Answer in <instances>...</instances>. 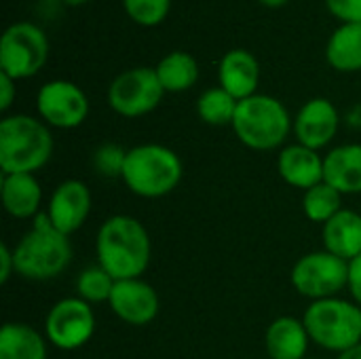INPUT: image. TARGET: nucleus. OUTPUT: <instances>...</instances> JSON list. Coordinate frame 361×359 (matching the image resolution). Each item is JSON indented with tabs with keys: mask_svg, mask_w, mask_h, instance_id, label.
<instances>
[{
	"mask_svg": "<svg viewBox=\"0 0 361 359\" xmlns=\"http://www.w3.org/2000/svg\"><path fill=\"white\" fill-rule=\"evenodd\" d=\"M99 267L116 281L140 279L150 264V235L133 216L108 218L95 241Z\"/></svg>",
	"mask_w": 361,
	"mask_h": 359,
	"instance_id": "f257e3e1",
	"label": "nucleus"
},
{
	"mask_svg": "<svg viewBox=\"0 0 361 359\" xmlns=\"http://www.w3.org/2000/svg\"><path fill=\"white\" fill-rule=\"evenodd\" d=\"M53 154V135L44 121L30 114H13L0 121V169L2 176L34 174Z\"/></svg>",
	"mask_w": 361,
	"mask_h": 359,
	"instance_id": "f03ea898",
	"label": "nucleus"
},
{
	"mask_svg": "<svg viewBox=\"0 0 361 359\" xmlns=\"http://www.w3.org/2000/svg\"><path fill=\"white\" fill-rule=\"evenodd\" d=\"M15 273L25 279L47 281L61 275L72 260V245L68 235L59 233L47 214L34 218L32 231H27L13 250Z\"/></svg>",
	"mask_w": 361,
	"mask_h": 359,
	"instance_id": "7ed1b4c3",
	"label": "nucleus"
},
{
	"mask_svg": "<svg viewBox=\"0 0 361 359\" xmlns=\"http://www.w3.org/2000/svg\"><path fill=\"white\" fill-rule=\"evenodd\" d=\"M180 157L161 144H140L127 150L123 182L131 193L146 199L169 195L182 180Z\"/></svg>",
	"mask_w": 361,
	"mask_h": 359,
	"instance_id": "20e7f679",
	"label": "nucleus"
},
{
	"mask_svg": "<svg viewBox=\"0 0 361 359\" xmlns=\"http://www.w3.org/2000/svg\"><path fill=\"white\" fill-rule=\"evenodd\" d=\"M231 127L247 148L273 150L286 142L294 125L288 108L277 97L256 93L237 104Z\"/></svg>",
	"mask_w": 361,
	"mask_h": 359,
	"instance_id": "39448f33",
	"label": "nucleus"
},
{
	"mask_svg": "<svg viewBox=\"0 0 361 359\" xmlns=\"http://www.w3.org/2000/svg\"><path fill=\"white\" fill-rule=\"evenodd\" d=\"M309 339L328 351H347L361 343V307L341 298L313 300L302 320Z\"/></svg>",
	"mask_w": 361,
	"mask_h": 359,
	"instance_id": "423d86ee",
	"label": "nucleus"
},
{
	"mask_svg": "<svg viewBox=\"0 0 361 359\" xmlns=\"http://www.w3.org/2000/svg\"><path fill=\"white\" fill-rule=\"evenodd\" d=\"M49 38L32 21L11 23L0 38V72L15 80L38 74L49 59Z\"/></svg>",
	"mask_w": 361,
	"mask_h": 359,
	"instance_id": "0eeeda50",
	"label": "nucleus"
},
{
	"mask_svg": "<svg viewBox=\"0 0 361 359\" xmlns=\"http://www.w3.org/2000/svg\"><path fill=\"white\" fill-rule=\"evenodd\" d=\"M165 95V89L154 68H131L121 72L108 87L110 108L125 116L137 118L152 112Z\"/></svg>",
	"mask_w": 361,
	"mask_h": 359,
	"instance_id": "6e6552de",
	"label": "nucleus"
},
{
	"mask_svg": "<svg viewBox=\"0 0 361 359\" xmlns=\"http://www.w3.org/2000/svg\"><path fill=\"white\" fill-rule=\"evenodd\" d=\"M292 284L311 300L336 298L341 290L349 288V262L330 252H311L294 264Z\"/></svg>",
	"mask_w": 361,
	"mask_h": 359,
	"instance_id": "1a4fd4ad",
	"label": "nucleus"
},
{
	"mask_svg": "<svg viewBox=\"0 0 361 359\" xmlns=\"http://www.w3.org/2000/svg\"><path fill=\"white\" fill-rule=\"evenodd\" d=\"M95 332V315L87 300L63 298L55 303L44 320V334L61 351L80 349Z\"/></svg>",
	"mask_w": 361,
	"mask_h": 359,
	"instance_id": "9d476101",
	"label": "nucleus"
},
{
	"mask_svg": "<svg viewBox=\"0 0 361 359\" xmlns=\"http://www.w3.org/2000/svg\"><path fill=\"white\" fill-rule=\"evenodd\" d=\"M36 110L49 127L74 129L85 123L89 114V99L78 85L55 78L38 89Z\"/></svg>",
	"mask_w": 361,
	"mask_h": 359,
	"instance_id": "9b49d317",
	"label": "nucleus"
},
{
	"mask_svg": "<svg viewBox=\"0 0 361 359\" xmlns=\"http://www.w3.org/2000/svg\"><path fill=\"white\" fill-rule=\"evenodd\" d=\"M338 125L341 114L336 106L326 97H313L298 110L294 118V133L298 144L311 150H319L336 138Z\"/></svg>",
	"mask_w": 361,
	"mask_h": 359,
	"instance_id": "f8f14e48",
	"label": "nucleus"
},
{
	"mask_svg": "<svg viewBox=\"0 0 361 359\" xmlns=\"http://www.w3.org/2000/svg\"><path fill=\"white\" fill-rule=\"evenodd\" d=\"M112 313L131 326H146L159 313V296L154 288L142 279H121L110 294Z\"/></svg>",
	"mask_w": 361,
	"mask_h": 359,
	"instance_id": "ddd939ff",
	"label": "nucleus"
},
{
	"mask_svg": "<svg viewBox=\"0 0 361 359\" xmlns=\"http://www.w3.org/2000/svg\"><path fill=\"white\" fill-rule=\"evenodd\" d=\"M89 212H91V193L87 184L80 180H66L53 190L47 216L59 233L72 235L85 224Z\"/></svg>",
	"mask_w": 361,
	"mask_h": 359,
	"instance_id": "4468645a",
	"label": "nucleus"
},
{
	"mask_svg": "<svg viewBox=\"0 0 361 359\" xmlns=\"http://www.w3.org/2000/svg\"><path fill=\"white\" fill-rule=\"evenodd\" d=\"M218 80L237 102L256 95L260 83V63L254 53L245 49H233L224 53L218 66Z\"/></svg>",
	"mask_w": 361,
	"mask_h": 359,
	"instance_id": "2eb2a0df",
	"label": "nucleus"
},
{
	"mask_svg": "<svg viewBox=\"0 0 361 359\" xmlns=\"http://www.w3.org/2000/svg\"><path fill=\"white\" fill-rule=\"evenodd\" d=\"M279 176L296 188H313L324 182V159L317 150H311L302 144L286 146L277 161Z\"/></svg>",
	"mask_w": 361,
	"mask_h": 359,
	"instance_id": "dca6fc26",
	"label": "nucleus"
},
{
	"mask_svg": "<svg viewBox=\"0 0 361 359\" xmlns=\"http://www.w3.org/2000/svg\"><path fill=\"white\" fill-rule=\"evenodd\" d=\"M324 182L341 195L361 193V144H343L326 154Z\"/></svg>",
	"mask_w": 361,
	"mask_h": 359,
	"instance_id": "f3484780",
	"label": "nucleus"
},
{
	"mask_svg": "<svg viewBox=\"0 0 361 359\" xmlns=\"http://www.w3.org/2000/svg\"><path fill=\"white\" fill-rule=\"evenodd\" d=\"M326 252L351 262L361 254V216L353 209H341L324 224Z\"/></svg>",
	"mask_w": 361,
	"mask_h": 359,
	"instance_id": "a211bd4d",
	"label": "nucleus"
},
{
	"mask_svg": "<svg viewBox=\"0 0 361 359\" xmlns=\"http://www.w3.org/2000/svg\"><path fill=\"white\" fill-rule=\"evenodd\" d=\"M42 190L34 174H11L2 176V205L13 218L25 220L38 216Z\"/></svg>",
	"mask_w": 361,
	"mask_h": 359,
	"instance_id": "6ab92c4d",
	"label": "nucleus"
},
{
	"mask_svg": "<svg viewBox=\"0 0 361 359\" xmlns=\"http://www.w3.org/2000/svg\"><path fill=\"white\" fill-rule=\"evenodd\" d=\"M309 332L296 317H277L267 330V351L273 359H305Z\"/></svg>",
	"mask_w": 361,
	"mask_h": 359,
	"instance_id": "aec40b11",
	"label": "nucleus"
},
{
	"mask_svg": "<svg viewBox=\"0 0 361 359\" xmlns=\"http://www.w3.org/2000/svg\"><path fill=\"white\" fill-rule=\"evenodd\" d=\"M326 59L338 72L361 70V23H341L326 44Z\"/></svg>",
	"mask_w": 361,
	"mask_h": 359,
	"instance_id": "412c9836",
	"label": "nucleus"
},
{
	"mask_svg": "<svg viewBox=\"0 0 361 359\" xmlns=\"http://www.w3.org/2000/svg\"><path fill=\"white\" fill-rule=\"evenodd\" d=\"M0 359H47V343L27 324H4L0 330Z\"/></svg>",
	"mask_w": 361,
	"mask_h": 359,
	"instance_id": "4be33fe9",
	"label": "nucleus"
},
{
	"mask_svg": "<svg viewBox=\"0 0 361 359\" xmlns=\"http://www.w3.org/2000/svg\"><path fill=\"white\" fill-rule=\"evenodd\" d=\"M157 76L165 93L188 91L199 80V61L186 51H171L157 63Z\"/></svg>",
	"mask_w": 361,
	"mask_h": 359,
	"instance_id": "5701e85b",
	"label": "nucleus"
},
{
	"mask_svg": "<svg viewBox=\"0 0 361 359\" xmlns=\"http://www.w3.org/2000/svg\"><path fill=\"white\" fill-rule=\"evenodd\" d=\"M237 104L239 102L218 85L201 93L197 99V114L207 125H233Z\"/></svg>",
	"mask_w": 361,
	"mask_h": 359,
	"instance_id": "b1692460",
	"label": "nucleus"
},
{
	"mask_svg": "<svg viewBox=\"0 0 361 359\" xmlns=\"http://www.w3.org/2000/svg\"><path fill=\"white\" fill-rule=\"evenodd\" d=\"M341 205H343V195L334 186H330L328 182H322V184L305 190L302 209L311 222L326 224L328 220H332L343 209Z\"/></svg>",
	"mask_w": 361,
	"mask_h": 359,
	"instance_id": "393cba45",
	"label": "nucleus"
},
{
	"mask_svg": "<svg viewBox=\"0 0 361 359\" xmlns=\"http://www.w3.org/2000/svg\"><path fill=\"white\" fill-rule=\"evenodd\" d=\"M116 279L106 273L99 264L91 267L87 271H82L78 275L76 281V290H78V298L87 300V303H104L110 300V294L114 290Z\"/></svg>",
	"mask_w": 361,
	"mask_h": 359,
	"instance_id": "a878e982",
	"label": "nucleus"
},
{
	"mask_svg": "<svg viewBox=\"0 0 361 359\" xmlns=\"http://www.w3.org/2000/svg\"><path fill=\"white\" fill-rule=\"evenodd\" d=\"M123 8L131 21L144 28L163 23L171 11V0H123Z\"/></svg>",
	"mask_w": 361,
	"mask_h": 359,
	"instance_id": "bb28decb",
	"label": "nucleus"
},
{
	"mask_svg": "<svg viewBox=\"0 0 361 359\" xmlns=\"http://www.w3.org/2000/svg\"><path fill=\"white\" fill-rule=\"evenodd\" d=\"M125 159H127V150H123L116 144H104L95 150L93 165L102 176L116 178V176H123Z\"/></svg>",
	"mask_w": 361,
	"mask_h": 359,
	"instance_id": "cd10ccee",
	"label": "nucleus"
},
{
	"mask_svg": "<svg viewBox=\"0 0 361 359\" xmlns=\"http://www.w3.org/2000/svg\"><path fill=\"white\" fill-rule=\"evenodd\" d=\"M326 6L341 23H361V0H326Z\"/></svg>",
	"mask_w": 361,
	"mask_h": 359,
	"instance_id": "c85d7f7f",
	"label": "nucleus"
},
{
	"mask_svg": "<svg viewBox=\"0 0 361 359\" xmlns=\"http://www.w3.org/2000/svg\"><path fill=\"white\" fill-rule=\"evenodd\" d=\"M15 78H11L8 74L0 72V110L6 112L13 102H15V95H17V87H15Z\"/></svg>",
	"mask_w": 361,
	"mask_h": 359,
	"instance_id": "c756f323",
	"label": "nucleus"
},
{
	"mask_svg": "<svg viewBox=\"0 0 361 359\" xmlns=\"http://www.w3.org/2000/svg\"><path fill=\"white\" fill-rule=\"evenodd\" d=\"M349 292L361 307V254L349 262Z\"/></svg>",
	"mask_w": 361,
	"mask_h": 359,
	"instance_id": "7c9ffc66",
	"label": "nucleus"
},
{
	"mask_svg": "<svg viewBox=\"0 0 361 359\" xmlns=\"http://www.w3.org/2000/svg\"><path fill=\"white\" fill-rule=\"evenodd\" d=\"M15 271V256H13V250L2 243L0 245V284H6L11 273Z\"/></svg>",
	"mask_w": 361,
	"mask_h": 359,
	"instance_id": "2f4dec72",
	"label": "nucleus"
},
{
	"mask_svg": "<svg viewBox=\"0 0 361 359\" xmlns=\"http://www.w3.org/2000/svg\"><path fill=\"white\" fill-rule=\"evenodd\" d=\"M338 359H361V343L347 349V351H343V353H338Z\"/></svg>",
	"mask_w": 361,
	"mask_h": 359,
	"instance_id": "473e14b6",
	"label": "nucleus"
},
{
	"mask_svg": "<svg viewBox=\"0 0 361 359\" xmlns=\"http://www.w3.org/2000/svg\"><path fill=\"white\" fill-rule=\"evenodd\" d=\"M260 4H264V6H269V8H279V6H283L288 0H258Z\"/></svg>",
	"mask_w": 361,
	"mask_h": 359,
	"instance_id": "72a5a7b5",
	"label": "nucleus"
},
{
	"mask_svg": "<svg viewBox=\"0 0 361 359\" xmlns=\"http://www.w3.org/2000/svg\"><path fill=\"white\" fill-rule=\"evenodd\" d=\"M63 4H68V6H80V4H85V2H89V0H61Z\"/></svg>",
	"mask_w": 361,
	"mask_h": 359,
	"instance_id": "f704fd0d",
	"label": "nucleus"
},
{
	"mask_svg": "<svg viewBox=\"0 0 361 359\" xmlns=\"http://www.w3.org/2000/svg\"><path fill=\"white\" fill-rule=\"evenodd\" d=\"M305 359H307V358H305Z\"/></svg>",
	"mask_w": 361,
	"mask_h": 359,
	"instance_id": "c9c22d12",
	"label": "nucleus"
}]
</instances>
